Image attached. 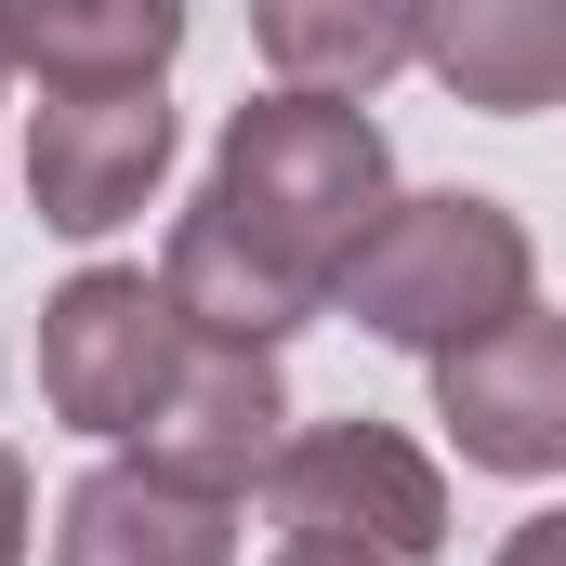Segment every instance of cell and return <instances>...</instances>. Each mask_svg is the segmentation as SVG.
I'll list each match as a JSON object with an SVG mask.
<instances>
[{
	"mask_svg": "<svg viewBox=\"0 0 566 566\" xmlns=\"http://www.w3.org/2000/svg\"><path fill=\"white\" fill-rule=\"evenodd\" d=\"M277 448H290L277 343H211V329H185V369H171V396L145 409L133 461L185 474V488H224V501H251V488L277 474Z\"/></svg>",
	"mask_w": 566,
	"mask_h": 566,
	"instance_id": "obj_6",
	"label": "cell"
},
{
	"mask_svg": "<svg viewBox=\"0 0 566 566\" xmlns=\"http://www.w3.org/2000/svg\"><path fill=\"white\" fill-rule=\"evenodd\" d=\"M329 303H343L369 343H396V356H461V343H488L501 316L541 303V251H527V224H514L501 198L434 185V198H396V211L356 238V264H343Z\"/></svg>",
	"mask_w": 566,
	"mask_h": 566,
	"instance_id": "obj_2",
	"label": "cell"
},
{
	"mask_svg": "<svg viewBox=\"0 0 566 566\" xmlns=\"http://www.w3.org/2000/svg\"><path fill=\"white\" fill-rule=\"evenodd\" d=\"M158 290L185 303V329H211V343H290L303 316H316V290L277 277L251 238H224L211 211H185L171 224V264H158Z\"/></svg>",
	"mask_w": 566,
	"mask_h": 566,
	"instance_id": "obj_12",
	"label": "cell"
},
{
	"mask_svg": "<svg viewBox=\"0 0 566 566\" xmlns=\"http://www.w3.org/2000/svg\"><path fill=\"white\" fill-rule=\"evenodd\" d=\"M501 566H566V501H554V514H527V527L501 541Z\"/></svg>",
	"mask_w": 566,
	"mask_h": 566,
	"instance_id": "obj_14",
	"label": "cell"
},
{
	"mask_svg": "<svg viewBox=\"0 0 566 566\" xmlns=\"http://www.w3.org/2000/svg\"><path fill=\"white\" fill-rule=\"evenodd\" d=\"M277 566H396V554H356V541H277Z\"/></svg>",
	"mask_w": 566,
	"mask_h": 566,
	"instance_id": "obj_15",
	"label": "cell"
},
{
	"mask_svg": "<svg viewBox=\"0 0 566 566\" xmlns=\"http://www.w3.org/2000/svg\"><path fill=\"white\" fill-rule=\"evenodd\" d=\"M53 566H238V501L119 448L53 501Z\"/></svg>",
	"mask_w": 566,
	"mask_h": 566,
	"instance_id": "obj_8",
	"label": "cell"
},
{
	"mask_svg": "<svg viewBox=\"0 0 566 566\" xmlns=\"http://www.w3.org/2000/svg\"><path fill=\"white\" fill-rule=\"evenodd\" d=\"M264 514L277 541H356V554H396V566H434L448 554V474H434L422 434L396 422H303L264 474Z\"/></svg>",
	"mask_w": 566,
	"mask_h": 566,
	"instance_id": "obj_3",
	"label": "cell"
},
{
	"mask_svg": "<svg viewBox=\"0 0 566 566\" xmlns=\"http://www.w3.org/2000/svg\"><path fill=\"white\" fill-rule=\"evenodd\" d=\"M0 53L40 93H133L185 53V0H0Z\"/></svg>",
	"mask_w": 566,
	"mask_h": 566,
	"instance_id": "obj_10",
	"label": "cell"
},
{
	"mask_svg": "<svg viewBox=\"0 0 566 566\" xmlns=\"http://www.w3.org/2000/svg\"><path fill=\"white\" fill-rule=\"evenodd\" d=\"M0 80H13V53H0Z\"/></svg>",
	"mask_w": 566,
	"mask_h": 566,
	"instance_id": "obj_16",
	"label": "cell"
},
{
	"mask_svg": "<svg viewBox=\"0 0 566 566\" xmlns=\"http://www.w3.org/2000/svg\"><path fill=\"white\" fill-rule=\"evenodd\" d=\"M422 66L474 119L566 106V0H422Z\"/></svg>",
	"mask_w": 566,
	"mask_h": 566,
	"instance_id": "obj_9",
	"label": "cell"
},
{
	"mask_svg": "<svg viewBox=\"0 0 566 566\" xmlns=\"http://www.w3.org/2000/svg\"><path fill=\"white\" fill-rule=\"evenodd\" d=\"M171 369H185V303L158 277H133V264H80L40 303V396H53L66 434L133 448L145 409L171 396Z\"/></svg>",
	"mask_w": 566,
	"mask_h": 566,
	"instance_id": "obj_4",
	"label": "cell"
},
{
	"mask_svg": "<svg viewBox=\"0 0 566 566\" xmlns=\"http://www.w3.org/2000/svg\"><path fill=\"white\" fill-rule=\"evenodd\" d=\"M27 514H40V488H27V461L0 448V566H27Z\"/></svg>",
	"mask_w": 566,
	"mask_h": 566,
	"instance_id": "obj_13",
	"label": "cell"
},
{
	"mask_svg": "<svg viewBox=\"0 0 566 566\" xmlns=\"http://www.w3.org/2000/svg\"><path fill=\"white\" fill-rule=\"evenodd\" d=\"M434 422H448V448L474 474H514V488L566 474V316L527 303L488 343L434 356Z\"/></svg>",
	"mask_w": 566,
	"mask_h": 566,
	"instance_id": "obj_7",
	"label": "cell"
},
{
	"mask_svg": "<svg viewBox=\"0 0 566 566\" xmlns=\"http://www.w3.org/2000/svg\"><path fill=\"white\" fill-rule=\"evenodd\" d=\"M251 40H264L277 93L369 106L396 66H422V0H251Z\"/></svg>",
	"mask_w": 566,
	"mask_h": 566,
	"instance_id": "obj_11",
	"label": "cell"
},
{
	"mask_svg": "<svg viewBox=\"0 0 566 566\" xmlns=\"http://www.w3.org/2000/svg\"><path fill=\"white\" fill-rule=\"evenodd\" d=\"M198 211L329 303L343 264H356V238L396 211V145H382L369 106H343V93H251L224 119V145H211Z\"/></svg>",
	"mask_w": 566,
	"mask_h": 566,
	"instance_id": "obj_1",
	"label": "cell"
},
{
	"mask_svg": "<svg viewBox=\"0 0 566 566\" xmlns=\"http://www.w3.org/2000/svg\"><path fill=\"white\" fill-rule=\"evenodd\" d=\"M171 185V93H40L27 106V198L53 238H119L145 224V198Z\"/></svg>",
	"mask_w": 566,
	"mask_h": 566,
	"instance_id": "obj_5",
	"label": "cell"
}]
</instances>
